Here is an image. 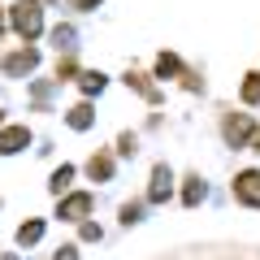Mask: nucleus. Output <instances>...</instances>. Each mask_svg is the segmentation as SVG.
Returning a JSON list of instances; mask_svg holds the SVG:
<instances>
[{
  "label": "nucleus",
  "mask_w": 260,
  "mask_h": 260,
  "mask_svg": "<svg viewBox=\"0 0 260 260\" xmlns=\"http://www.w3.org/2000/svg\"><path fill=\"white\" fill-rule=\"evenodd\" d=\"M234 195H239L243 204L256 208L260 204V169H243V174L234 178Z\"/></svg>",
  "instance_id": "nucleus-2"
},
{
  "label": "nucleus",
  "mask_w": 260,
  "mask_h": 260,
  "mask_svg": "<svg viewBox=\"0 0 260 260\" xmlns=\"http://www.w3.org/2000/svg\"><path fill=\"white\" fill-rule=\"evenodd\" d=\"M87 213H91V195H70V200L61 204L65 221H78V217H87Z\"/></svg>",
  "instance_id": "nucleus-4"
},
{
  "label": "nucleus",
  "mask_w": 260,
  "mask_h": 260,
  "mask_svg": "<svg viewBox=\"0 0 260 260\" xmlns=\"http://www.w3.org/2000/svg\"><path fill=\"white\" fill-rule=\"evenodd\" d=\"M13 26H18L26 39L39 35V5L35 0H18V5H13Z\"/></svg>",
  "instance_id": "nucleus-1"
},
{
  "label": "nucleus",
  "mask_w": 260,
  "mask_h": 260,
  "mask_svg": "<svg viewBox=\"0 0 260 260\" xmlns=\"http://www.w3.org/2000/svg\"><path fill=\"white\" fill-rule=\"evenodd\" d=\"M30 65H35V52H18V56L5 61V70H9V74H22V70H30Z\"/></svg>",
  "instance_id": "nucleus-7"
},
{
  "label": "nucleus",
  "mask_w": 260,
  "mask_h": 260,
  "mask_svg": "<svg viewBox=\"0 0 260 260\" xmlns=\"http://www.w3.org/2000/svg\"><path fill=\"white\" fill-rule=\"evenodd\" d=\"M83 87H87V91H100V87H104V74H87Z\"/></svg>",
  "instance_id": "nucleus-15"
},
{
  "label": "nucleus",
  "mask_w": 260,
  "mask_h": 260,
  "mask_svg": "<svg viewBox=\"0 0 260 260\" xmlns=\"http://www.w3.org/2000/svg\"><path fill=\"white\" fill-rule=\"evenodd\" d=\"M87 174H91V178H109V174H113V160H109V156H91Z\"/></svg>",
  "instance_id": "nucleus-9"
},
{
  "label": "nucleus",
  "mask_w": 260,
  "mask_h": 260,
  "mask_svg": "<svg viewBox=\"0 0 260 260\" xmlns=\"http://www.w3.org/2000/svg\"><path fill=\"white\" fill-rule=\"evenodd\" d=\"M247 130H251V126H247V117H230V121H225V139L239 148V143L247 139Z\"/></svg>",
  "instance_id": "nucleus-5"
},
{
  "label": "nucleus",
  "mask_w": 260,
  "mask_h": 260,
  "mask_svg": "<svg viewBox=\"0 0 260 260\" xmlns=\"http://www.w3.org/2000/svg\"><path fill=\"white\" fill-rule=\"evenodd\" d=\"M243 100H247V104H256V100H260V78H256V74H251V78H247V87H243Z\"/></svg>",
  "instance_id": "nucleus-13"
},
{
  "label": "nucleus",
  "mask_w": 260,
  "mask_h": 260,
  "mask_svg": "<svg viewBox=\"0 0 260 260\" xmlns=\"http://www.w3.org/2000/svg\"><path fill=\"white\" fill-rule=\"evenodd\" d=\"M70 5H74V9H95L100 0H70Z\"/></svg>",
  "instance_id": "nucleus-16"
},
{
  "label": "nucleus",
  "mask_w": 260,
  "mask_h": 260,
  "mask_svg": "<svg viewBox=\"0 0 260 260\" xmlns=\"http://www.w3.org/2000/svg\"><path fill=\"white\" fill-rule=\"evenodd\" d=\"M70 178H74V169H70V165H61V169L52 174V191H65V186H70Z\"/></svg>",
  "instance_id": "nucleus-12"
},
{
  "label": "nucleus",
  "mask_w": 260,
  "mask_h": 260,
  "mask_svg": "<svg viewBox=\"0 0 260 260\" xmlns=\"http://www.w3.org/2000/svg\"><path fill=\"white\" fill-rule=\"evenodd\" d=\"M56 260H74V247H61V251H56Z\"/></svg>",
  "instance_id": "nucleus-17"
},
{
  "label": "nucleus",
  "mask_w": 260,
  "mask_h": 260,
  "mask_svg": "<svg viewBox=\"0 0 260 260\" xmlns=\"http://www.w3.org/2000/svg\"><path fill=\"white\" fill-rule=\"evenodd\" d=\"M169 195V169L156 165V174H152V200H165Z\"/></svg>",
  "instance_id": "nucleus-6"
},
{
  "label": "nucleus",
  "mask_w": 260,
  "mask_h": 260,
  "mask_svg": "<svg viewBox=\"0 0 260 260\" xmlns=\"http://www.w3.org/2000/svg\"><path fill=\"white\" fill-rule=\"evenodd\" d=\"M30 143V135H26V126H9L5 135H0V156H13L18 148H26Z\"/></svg>",
  "instance_id": "nucleus-3"
},
{
  "label": "nucleus",
  "mask_w": 260,
  "mask_h": 260,
  "mask_svg": "<svg viewBox=\"0 0 260 260\" xmlns=\"http://www.w3.org/2000/svg\"><path fill=\"white\" fill-rule=\"evenodd\" d=\"M256 152H260V135H256Z\"/></svg>",
  "instance_id": "nucleus-18"
},
{
  "label": "nucleus",
  "mask_w": 260,
  "mask_h": 260,
  "mask_svg": "<svg viewBox=\"0 0 260 260\" xmlns=\"http://www.w3.org/2000/svg\"><path fill=\"white\" fill-rule=\"evenodd\" d=\"M70 126H74V130H87V126H91V109H87V104L70 109Z\"/></svg>",
  "instance_id": "nucleus-8"
},
{
  "label": "nucleus",
  "mask_w": 260,
  "mask_h": 260,
  "mask_svg": "<svg viewBox=\"0 0 260 260\" xmlns=\"http://www.w3.org/2000/svg\"><path fill=\"white\" fill-rule=\"evenodd\" d=\"M121 221H126V225L139 221V204H126V208H121Z\"/></svg>",
  "instance_id": "nucleus-14"
},
{
  "label": "nucleus",
  "mask_w": 260,
  "mask_h": 260,
  "mask_svg": "<svg viewBox=\"0 0 260 260\" xmlns=\"http://www.w3.org/2000/svg\"><path fill=\"white\" fill-rule=\"evenodd\" d=\"M186 204H200V200H204V182H200V178H186V195H182Z\"/></svg>",
  "instance_id": "nucleus-10"
},
{
  "label": "nucleus",
  "mask_w": 260,
  "mask_h": 260,
  "mask_svg": "<svg viewBox=\"0 0 260 260\" xmlns=\"http://www.w3.org/2000/svg\"><path fill=\"white\" fill-rule=\"evenodd\" d=\"M39 234H44V225H39V221H26V225H22V230H18V243H22V247H26V243H35Z\"/></svg>",
  "instance_id": "nucleus-11"
}]
</instances>
